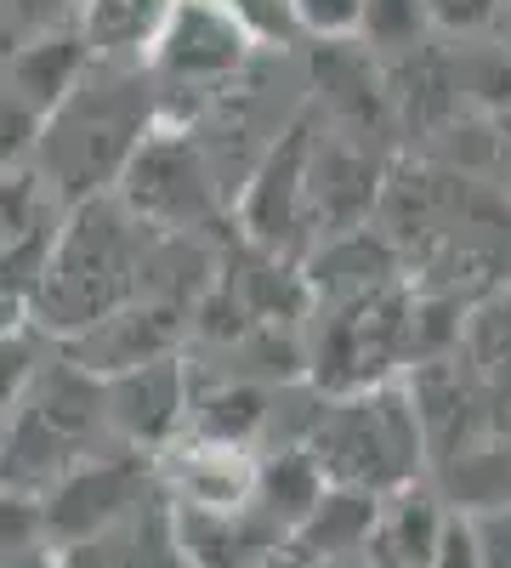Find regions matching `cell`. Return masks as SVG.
I'll list each match as a JSON object with an SVG mask.
<instances>
[{"mask_svg":"<svg viewBox=\"0 0 511 568\" xmlns=\"http://www.w3.org/2000/svg\"><path fill=\"white\" fill-rule=\"evenodd\" d=\"M324 568H352V562H324Z\"/></svg>","mask_w":511,"mask_h":568,"instance_id":"cell-27","label":"cell"},{"mask_svg":"<svg viewBox=\"0 0 511 568\" xmlns=\"http://www.w3.org/2000/svg\"><path fill=\"white\" fill-rule=\"evenodd\" d=\"M302 449L324 471V484H347V489H369V495H392L421 478V466H427L421 426H415L403 387L324 398Z\"/></svg>","mask_w":511,"mask_h":568,"instance_id":"cell-2","label":"cell"},{"mask_svg":"<svg viewBox=\"0 0 511 568\" xmlns=\"http://www.w3.org/2000/svg\"><path fill=\"white\" fill-rule=\"evenodd\" d=\"M443 524H449V506L438 500V489L403 484V489L381 495V511L369 524V540L352 557V568H427Z\"/></svg>","mask_w":511,"mask_h":568,"instance_id":"cell-8","label":"cell"},{"mask_svg":"<svg viewBox=\"0 0 511 568\" xmlns=\"http://www.w3.org/2000/svg\"><path fill=\"white\" fill-rule=\"evenodd\" d=\"M18 318H23V302H12L7 291H0V336H12V329H23Z\"/></svg>","mask_w":511,"mask_h":568,"instance_id":"cell-24","label":"cell"},{"mask_svg":"<svg viewBox=\"0 0 511 568\" xmlns=\"http://www.w3.org/2000/svg\"><path fill=\"white\" fill-rule=\"evenodd\" d=\"M120 449L103 415V382L98 375L63 364H40L34 387L12 409V420L0 426V484L45 495L63 471L80 460Z\"/></svg>","mask_w":511,"mask_h":568,"instance_id":"cell-1","label":"cell"},{"mask_svg":"<svg viewBox=\"0 0 511 568\" xmlns=\"http://www.w3.org/2000/svg\"><path fill=\"white\" fill-rule=\"evenodd\" d=\"M285 12L318 40H347V34H358L364 0H285Z\"/></svg>","mask_w":511,"mask_h":568,"instance_id":"cell-19","label":"cell"},{"mask_svg":"<svg viewBox=\"0 0 511 568\" xmlns=\"http://www.w3.org/2000/svg\"><path fill=\"white\" fill-rule=\"evenodd\" d=\"M403 318H409V302L387 291V284H376L364 296H341L336 313L324 318V342L313 353L318 382L336 398L381 387V369L403 358Z\"/></svg>","mask_w":511,"mask_h":568,"instance_id":"cell-5","label":"cell"},{"mask_svg":"<svg viewBox=\"0 0 511 568\" xmlns=\"http://www.w3.org/2000/svg\"><path fill=\"white\" fill-rule=\"evenodd\" d=\"M454 353L483 387L511 398V291L489 296L467 324H460V347Z\"/></svg>","mask_w":511,"mask_h":568,"instance_id":"cell-14","label":"cell"},{"mask_svg":"<svg viewBox=\"0 0 511 568\" xmlns=\"http://www.w3.org/2000/svg\"><path fill=\"white\" fill-rule=\"evenodd\" d=\"M318 495H324V471L313 466L307 449H267L251 466V500L245 506L262 517V524H273L278 535H285V546H290L296 524L313 511Z\"/></svg>","mask_w":511,"mask_h":568,"instance_id":"cell-12","label":"cell"},{"mask_svg":"<svg viewBox=\"0 0 511 568\" xmlns=\"http://www.w3.org/2000/svg\"><path fill=\"white\" fill-rule=\"evenodd\" d=\"M0 568H63V551L52 540H40V546H23L12 557H0Z\"/></svg>","mask_w":511,"mask_h":568,"instance_id":"cell-23","label":"cell"},{"mask_svg":"<svg viewBox=\"0 0 511 568\" xmlns=\"http://www.w3.org/2000/svg\"><path fill=\"white\" fill-rule=\"evenodd\" d=\"M149 45L171 80H222L245 63V18L222 0H171Z\"/></svg>","mask_w":511,"mask_h":568,"instance_id":"cell-7","label":"cell"},{"mask_svg":"<svg viewBox=\"0 0 511 568\" xmlns=\"http://www.w3.org/2000/svg\"><path fill=\"white\" fill-rule=\"evenodd\" d=\"M63 568H188L182 562V546H176L171 500L154 495L149 506H136L131 517L109 524L103 535L63 546Z\"/></svg>","mask_w":511,"mask_h":568,"instance_id":"cell-10","label":"cell"},{"mask_svg":"<svg viewBox=\"0 0 511 568\" xmlns=\"http://www.w3.org/2000/svg\"><path fill=\"white\" fill-rule=\"evenodd\" d=\"M40 375V342L29 329H12V336H0V426L12 420V409L23 404V393L34 387Z\"/></svg>","mask_w":511,"mask_h":568,"instance_id":"cell-17","label":"cell"},{"mask_svg":"<svg viewBox=\"0 0 511 568\" xmlns=\"http://www.w3.org/2000/svg\"><path fill=\"white\" fill-rule=\"evenodd\" d=\"M262 568H313V562H302V557H296V551L285 546V551H273V557H267Z\"/></svg>","mask_w":511,"mask_h":568,"instance_id":"cell-26","label":"cell"},{"mask_svg":"<svg viewBox=\"0 0 511 568\" xmlns=\"http://www.w3.org/2000/svg\"><path fill=\"white\" fill-rule=\"evenodd\" d=\"M188 369L176 358H154V364H136L125 375H109L103 382V415H109V433L120 449H160L182 433L188 420Z\"/></svg>","mask_w":511,"mask_h":568,"instance_id":"cell-6","label":"cell"},{"mask_svg":"<svg viewBox=\"0 0 511 568\" xmlns=\"http://www.w3.org/2000/svg\"><path fill=\"white\" fill-rule=\"evenodd\" d=\"M45 540V517H40V495L0 484V557H12L23 546Z\"/></svg>","mask_w":511,"mask_h":568,"instance_id":"cell-18","label":"cell"},{"mask_svg":"<svg viewBox=\"0 0 511 568\" xmlns=\"http://www.w3.org/2000/svg\"><path fill=\"white\" fill-rule=\"evenodd\" d=\"M427 568H478V546H472V529H467V517L449 511V524L438 535V551Z\"/></svg>","mask_w":511,"mask_h":568,"instance_id":"cell-22","label":"cell"},{"mask_svg":"<svg viewBox=\"0 0 511 568\" xmlns=\"http://www.w3.org/2000/svg\"><path fill=\"white\" fill-rule=\"evenodd\" d=\"M171 0H85V40L98 52H136L149 45Z\"/></svg>","mask_w":511,"mask_h":568,"instance_id":"cell-15","label":"cell"},{"mask_svg":"<svg viewBox=\"0 0 511 568\" xmlns=\"http://www.w3.org/2000/svg\"><path fill=\"white\" fill-rule=\"evenodd\" d=\"M421 7H427V23H438V29L478 34L505 12V0H421Z\"/></svg>","mask_w":511,"mask_h":568,"instance_id":"cell-21","label":"cell"},{"mask_svg":"<svg viewBox=\"0 0 511 568\" xmlns=\"http://www.w3.org/2000/svg\"><path fill=\"white\" fill-rule=\"evenodd\" d=\"M381 511V495L369 489H347V484H324V495L313 500V511L296 524L290 535V551L313 568L324 562H352L369 540V524Z\"/></svg>","mask_w":511,"mask_h":568,"instance_id":"cell-11","label":"cell"},{"mask_svg":"<svg viewBox=\"0 0 511 568\" xmlns=\"http://www.w3.org/2000/svg\"><path fill=\"white\" fill-rule=\"evenodd\" d=\"M160 489V466H149L136 449H103L80 460L74 471L40 495V517H45V540L58 551L63 546H80L91 535H103L109 524L131 517L136 506H149Z\"/></svg>","mask_w":511,"mask_h":568,"instance_id":"cell-4","label":"cell"},{"mask_svg":"<svg viewBox=\"0 0 511 568\" xmlns=\"http://www.w3.org/2000/svg\"><path fill=\"white\" fill-rule=\"evenodd\" d=\"M176 517V546L188 568H262L273 551H285V535L251 506L200 511V506H171Z\"/></svg>","mask_w":511,"mask_h":568,"instance_id":"cell-9","label":"cell"},{"mask_svg":"<svg viewBox=\"0 0 511 568\" xmlns=\"http://www.w3.org/2000/svg\"><path fill=\"white\" fill-rule=\"evenodd\" d=\"M467 529H472V546H478V568H511V506L472 511Z\"/></svg>","mask_w":511,"mask_h":568,"instance_id":"cell-20","label":"cell"},{"mask_svg":"<svg viewBox=\"0 0 511 568\" xmlns=\"http://www.w3.org/2000/svg\"><path fill=\"white\" fill-rule=\"evenodd\" d=\"M494 149H500V165L511 171V114H500V136H494Z\"/></svg>","mask_w":511,"mask_h":568,"instance_id":"cell-25","label":"cell"},{"mask_svg":"<svg viewBox=\"0 0 511 568\" xmlns=\"http://www.w3.org/2000/svg\"><path fill=\"white\" fill-rule=\"evenodd\" d=\"M131 273H143V256L131 251V222L114 205H85L63 233V245L40 267L34 284V307L45 313L40 324L80 336L85 324H98L131 302L136 291Z\"/></svg>","mask_w":511,"mask_h":568,"instance_id":"cell-3","label":"cell"},{"mask_svg":"<svg viewBox=\"0 0 511 568\" xmlns=\"http://www.w3.org/2000/svg\"><path fill=\"white\" fill-rule=\"evenodd\" d=\"M131 200H136V211H149V216L188 222V216L205 211V176H200L188 149L160 142V149H143L131 160Z\"/></svg>","mask_w":511,"mask_h":568,"instance_id":"cell-13","label":"cell"},{"mask_svg":"<svg viewBox=\"0 0 511 568\" xmlns=\"http://www.w3.org/2000/svg\"><path fill=\"white\" fill-rule=\"evenodd\" d=\"M427 29V7L421 0H364V18H358V34L381 52H403L415 45V34Z\"/></svg>","mask_w":511,"mask_h":568,"instance_id":"cell-16","label":"cell"}]
</instances>
